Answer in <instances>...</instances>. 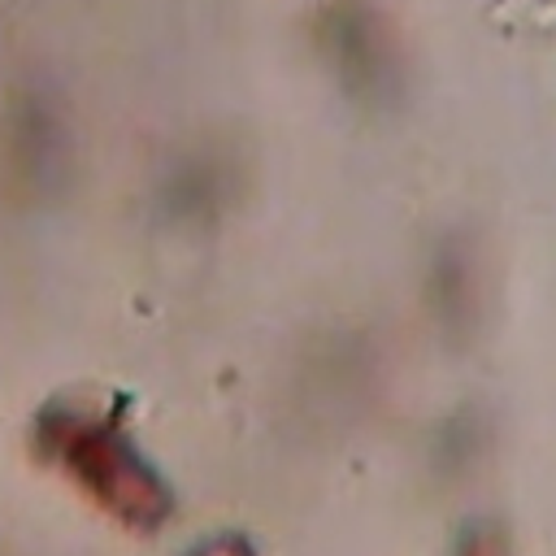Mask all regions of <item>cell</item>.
Listing matches in <instances>:
<instances>
[{"label":"cell","mask_w":556,"mask_h":556,"mask_svg":"<svg viewBox=\"0 0 556 556\" xmlns=\"http://www.w3.org/2000/svg\"><path fill=\"white\" fill-rule=\"evenodd\" d=\"M452 556H513V534L500 517H469L452 534Z\"/></svg>","instance_id":"277c9868"},{"label":"cell","mask_w":556,"mask_h":556,"mask_svg":"<svg viewBox=\"0 0 556 556\" xmlns=\"http://www.w3.org/2000/svg\"><path fill=\"white\" fill-rule=\"evenodd\" d=\"M313 48L356 104L382 109L400 96L404 56L387 17L369 0H326L313 17Z\"/></svg>","instance_id":"7a4b0ae2"},{"label":"cell","mask_w":556,"mask_h":556,"mask_svg":"<svg viewBox=\"0 0 556 556\" xmlns=\"http://www.w3.org/2000/svg\"><path fill=\"white\" fill-rule=\"evenodd\" d=\"M182 556H256V543L243 530H217V534L195 539Z\"/></svg>","instance_id":"5b68a950"},{"label":"cell","mask_w":556,"mask_h":556,"mask_svg":"<svg viewBox=\"0 0 556 556\" xmlns=\"http://www.w3.org/2000/svg\"><path fill=\"white\" fill-rule=\"evenodd\" d=\"M430 291H434L439 317H443L452 330H456L465 317H473V308H478V278H473V256H469L460 243H443V252L434 256Z\"/></svg>","instance_id":"3957f363"},{"label":"cell","mask_w":556,"mask_h":556,"mask_svg":"<svg viewBox=\"0 0 556 556\" xmlns=\"http://www.w3.org/2000/svg\"><path fill=\"white\" fill-rule=\"evenodd\" d=\"M130 395L109 387H65L30 417V452L70 478L104 517L135 534H156L178 500L126 426Z\"/></svg>","instance_id":"6da1fadb"}]
</instances>
